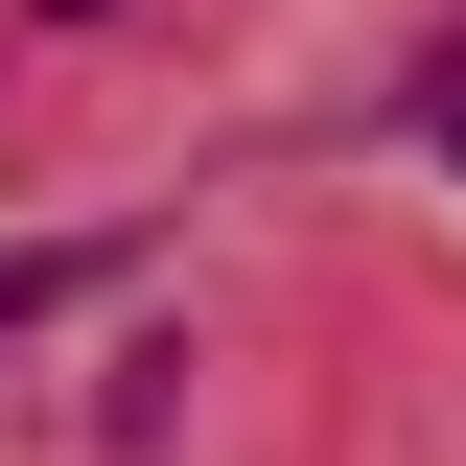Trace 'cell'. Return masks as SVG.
Instances as JSON below:
<instances>
[{"label": "cell", "mask_w": 466, "mask_h": 466, "mask_svg": "<svg viewBox=\"0 0 466 466\" xmlns=\"http://www.w3.org/2000/svg\"><path fill=\"white\" fill-rule=\"evenodd\" d=\"M70 24H116V0H70Z\"/></svg>", "instance_id": "cell-1"}]
</instances>
